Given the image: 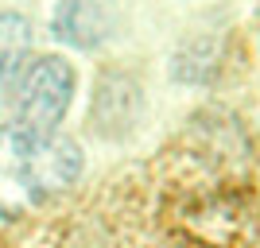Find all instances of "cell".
<instances>
[{
    "label": "cell",
    "instance_id": "3957f363",
    "mask_svg": "<svg viewBox=\"0 0 260 248\" xmlns=\"http://www.w3.org/2000/svg\"><path fill=\"white\" fill-rule=\"evenodd\" d=\"M31 54V23L20 12H0V86H12Z\"/></svg>",
    "mask_w": 260,
    "mask_h": 248
},
{
    "label": "cell",
    "instance_id": "7a4b0ae2",
    "mask_svg": "<svg viewBox=\"0 0 260 248\" xmlns=\"http://www.w3.org/2000/svg\"><path fill=\"white\" fill-rule=\"evenodd\" d=\"M16 86V124L39 132H58L66 109L74 101V66L62 54H43L20 70Z\"/></svg>",
    "mask_w": 260,
    "mask_h": 248
},
{
    "label": "cell",
    "instance_id": "277c9868",
    "mask_svg": "<svg viewBox=\"0 0 260 248\" xmlns=\"http://www.w3.org/2000/svg\"><path fill=\"white\" fill-rule=\"evenodd\" d=\"M54 27L66 43H78V47H93L105 35V20L98 16V0H62Z\"/></svg>",
    "mask_w": 260,
    "mask_h": 248
},
{
    "label": "cell",
    "instance_id": "6da1fadb",
    "mask_svg": "<svg viewBox=\"0 0 260 248\" xmlns=\"http://www.w3.org/2000/svg\"><path fill=\"white\" fill-rule=\"evenodd\" d=\"M82 174V151L62 132L0 124V217H16L62 194Z\"/></svg>",
    "mask_w": 260,
    "mask_h": 248
}]
</instances>
